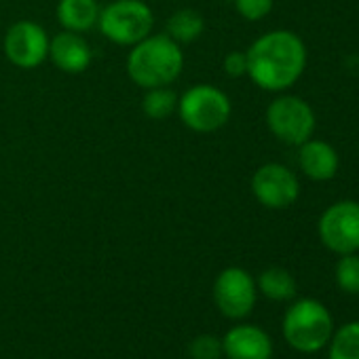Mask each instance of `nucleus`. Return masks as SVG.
Returning <instances> with one entry per match:
<instances>
[{
	"label": "nucleus",
	"instance_id": "f257e3e1",
	"mask_svg": "<svg viewBox=\"0 0 359 359\" xmlns=\"http://www.w3.org/2000/svg\"><path fill=\"white\" fill-rule=\"evenodd\" d=\"M248 76L264 91L290 89L306 68V47L292 30H273L252 43Z\"/></svg>",
	"mask_w": 359,
	"mask_h": 359
},
{
	"label": "nucleus",
	"instance_id": "f03ea898",
	"mask_svg": "<svg viewBox=\"0 0 359 359\" xmlns=\"http://www.w3.org/2000/svg\"><path fill=\"white\" fill-rule=\"evenodd\" d=\"M182 70V45L171 41L165 32L146 36L144 41L133 45L127 55V74L144 91L154 87H169L180 79Z\"/></svg>",
	"mask_w": 359,
	"mask_h": 359
},
{
	"label": "nucleus",
	"instance_id": "7ed1b4c3",
	"mask_svg": "<svg viewBox=\"0 0 359 359\" xmlns=\"http://www.w3.org/2000/svg\"><path fill=\"white\" fill-rule=\"evenodd\" d=\"M334 330L336 325L332 313L323 302L315 298L294 300L281 319V334L285 342L304 355H313L325 348Z\"/></svg>",
	"mask_w": 359,
	"mask_h": 359
},
{
	"label": "nucleus",
	"instance_id": "20e7f679",
	"mask_svg": "<svg viewBox=\"0 0 359 359\" xmlns=\"http://www.w3.org/2000/svg\"><path fill=\"white\" fill-rule=\"evenodd\" d=\"M177 114L189 129L197 133H214L231 121L233 104L220 87L199 83L177 97Z\"/></svg>",
	"mask_w": 359,
	"mask_h": 359
},
{
	"label": "nucleus",
	"instance_id": "39448f33",
	"mask_svg": "<svg viewBox=\"0 0 359 359\" xmlns=\"http://www.w3.org/2000/svg\"><path fill=\"white\" fill-rule=\"evenodd\" d=\"M97 28L110 43L133 47L152 34L154 13L144 0H112L100 11Z\"/></svg>",
	"mask_w": 359,
	"mask_h": 359
},
{
	"label": "nucleus",
	"instance_id": "423d86ee",
	"mask_svg": "<svg viewBox=\"0 0 359 359\" xmlns=\"http://www.w3.org/2000/svg\"><path fill=\"white\" fill-rule=\"evenodd\" d=\"M266 125L279 142L300 146L313 137L315 112L298 95H279L266 108Z\"/></svg>",
	"mask_w": 359,
	"mask_h": 359
},
{
	"label": "nucleus",
	"instance_id": "0eeeda50",
	"mask_svg": "<svg viewBox=\"0 0 359 359\" xmlns=\"http://www.w3.org/2000/svg\"><path fill=\"white\" fill-rule=\"evenodd\" d=\"M212 294H214L216 309L226 319H235V321L252 315L258 300L256 279L241 266L224 269L216 277Z\"/></svg>",
	"mask_w": 359,
	"mask_h": 359
},
{
	"label": "nucleus",
	"instance_id": "6e6552de",
	"mask_svg": "<svg viewBox=\"0 0 359 359\" xmlns=\"http://www.w3.org/2000/svg\"><path fill=\"white\" fill-rule=\"evenodd\" d=\"M321 243L338 254H357L359 252V203L357 201H338L330 205L317 224Z\"/></svg>",
	"mask_w": 359,
	"mask_h": 359
},
{
	"label": "nucleus",
	"instance_id": "1a4fd4ad",
	"mask_svg": "<svg viewBox=\"0 0 359 359\" xmlns=\"http://www.w3.org/2000/svg\"><path fill=\"white\" fill-rule=\"evenodd\" d=\"M252 193L266 210H287L300 197V182L281 163H264L252 175Z\"/></svg>",
	"mask_w": 359,
	"mask_h": 359
},
{
	"label": "nucleus",
	"instance_id": "9d476101",
	"mask_svg": "<svg viewBox=\"0 0 359 359\" xmlns=\"http://www.w3.org/2000/svg\"><path fill=\"white\" fill-rule=\"evenodd\" d=\"M49 43L51 39L41 24L32 20H20L7 30L3 39V51L13 66L32 70L49 57Z\"/></svg>",
	"mask_w": 359,
	"mask_h": 359
},
{
	"label": "nucleus",
	"instance_id": "9b49d317",
	"mask_svg": "<svg viewBox=\"0 0 359 359\" xmlns=\"http://www.w3.org/2000/svg\"><path fill=\"white\" fill-rule=\"evenodd\" d=\"M226 359H273V340L266 330L254 323H239L222 338Z\"/></svg>",
	"mask_w": 359,
	"mask_h": 359
},
{
	"label": "nucleus",
	"instance_id": "f8f14e48",
	"mask_svg": "<svg viewBox=\"0 0 359 359\" xmlns=\"http://www.w3.org/2000/svg\"><path fill=\"white\" fill-rule=\"evenodd\" d=\"M49 60L66 74H81L91 66L93 51L83 34L62 30L49 43Z\"/></svg>",
	"mask_w": 359,
	"mask_h": 359
},
{
	"label": "nucleus",
	"instance_id": "ddd939ff",
	"mask_svg": "<svg viewBox=\"0 0 359 359\" xmlns=\"http://www.w3.org/2000/svg\"><path fill=\"white\" fill-rule=\"evenodd\" d=\"M298 165L302 173L315 182H327L338 171V152L323 140H306L298 150Z\"/></svg>",
	"mask_w": 359,
	"mask_h": 359
},
{
	"label": "nucleus",
	"instance_id": "4468645a",
	"mask_svg": "<svg viewBox=\"0 0 359 359\" xmlns=\"http://www.w3.org/2000/svg\"><path fill=\"white\" fill-rule=\"evenodd\" d=\"M97 0H60L57 3V22L68 32H87L97 26L100 20Z\"/></svg>",
	"mask_w": 359,
	"mask_h": 359
},
{
	"label": "nucleus",
	"instance_id": "2eb2a0df",
	"mask_svg": "<svg viewBox=\"0 0 359 359\" xmlns=\"http://www.w3.org/2000/svg\"><path fill=\"white\" fill-rule=\"evenodd\" d=\"M256 287L264 298L273 302H290L296 298V292H298L294 275L281 266L264 269L256 279Z\"/></svg>",
	"mask_w": 359,
	"mask_h": 359
},
{
	"label": "nucleus",
	"instance_id": "dca6fc26",
	"mask_svg": "<svg viewBox=\"0 0 359 359\" xmlns=\"http://www.w3.org/2000/svg\"><path fill=\"white\" fill-rule=\"evenodd\" d=\"M205 32V18L197 9H177L167 20L165 34L177 45H191Z\"/></svg>",
	"mask_w": 359,
	"mask_h": 359
},
{
	"label": "nucleus",
	"instance_id": "f3484780",
	"mask_svg": "<svg viewBox=\"0 0 359 359\" xmlns=\"http://www.w3.org/2000/svg\"><path fill=\"white\" fill-rule=\"evenodd\" d=\"M325 348L327 359H359V321H348L334 330Z\"/></svg>",
	"mask_w": 359,
	"mask_h": 359
},
{
	"label": "nucleus",
	"instance_id": "a211bd4d",
	"mask_svg": "<svg viewBox=\"0 0 359 359\" xmlns=\"http://www.w3.org/2000/svg\"><path fill=\"white\" fill-rule=\"evenodd\" d=\"M142 110L150 121H167L173 112H177V95L169 87L146 89Z\"/></svg>",
	"mask_w": 359,
	"mask_h": 359
},
{
	"label": "nucleus",
	"instance_id": "6ab92c4d",
	"mask_svg": "<svg viewBox=\"0 0 359 359\" xmlns=\"http://www.w3.org/2000/svg\"><path fill=\"white\" fill-rule=\"evenodd\" d=\"M334 277H336V285L340 287V292L351 294V296L359 294V256L357 254L340 256Z\"/></svg>",
	"mask_w": 359,
	"mask_h": 359
},
{
	"label": "nucleus",
	"instance_id": "aec40b11",
	"mask_svg": "<svg viewBox=\"0 0 359 359\" xmlns=\"http://www.w3.org/2000/svg\"><path fill=\"white\" fill-rule=\"evenodd\" d=\"M189 355L191 359H222L224 357L222 338L214 334H199L189 344Z\"/></svg>",
	"mask_w": 359,
	"mask_h": 359
},
{
	"label": "nucleus",
	"instance_id": "412c9836",
	"mask_svg": "<svg viewBox=\"0 0 359 359\" xmlns=\"http://www.w3.org/2000/svg\"><path fill=\"white\" fill-rule=\"evenodd\" d=\"M275 0H235L237 13L248 22H260L273 11Z\"/></svg>",
	"mask_w": 359,
	"mask_h": 359
},
{
	"label": "nucleus",
	"instance_id": "4be33fe9",
	"mask_svg": "<svg viewBox=\"0 0 359 359\" xmlns=\"http://www.w3.org/2000/svg\"><path fill=\"white\" fill-rule=\"evenodd\" d=\"M224 72L231 76V79H241V76H248V53L245 51H231L224 62Z\"/></svg>",
	"mask_w": 359,
	"mask_h": 359
}]
</instances>
